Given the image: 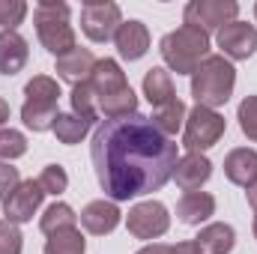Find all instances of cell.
<instances>
[{
    "mask_svg": "<svg viewBox=\"0 0 257 254\" xmlns=\"http://www.w3.org/2000/svg\"><path fill=\"white\" fill-rule=\"evenodd\" d=\"M209 177H212V162L206 156H200V153L183 156L177 162V168H174V180L183 191H197Z\"/></svg>",
    "mask_w": 257,
    "mask_h": 254,
    "instance_id": "obj_14",
    "label": "cell"
},
{
    "mask_svg": "<svg viewBox=\"0 0 257 254\" xmlns=\"http://www.w3.org/2000/svg\"><path fill=\"white\" fill-rule=\"evenodd\" d=\"M30 60L27 39L15 30H0V75H18Z\"/></svg>",
    "mask_w": 257,
    "mask_h": 254,
    "instance_id": "obj_15",
    "label": "cell"
},
{
    "mask_svg": "<svg viewBox=\"0 0 257 254\" xmlns=\"http://www.w3.org/2000/svg\"><path fill=\"white\" fill-rule=\"evenodd\" d=\"M24 153H27V138L18 129H0V159L12 162V159H21Z\"/></svg>",
    "mask_w": 257,
    "mask_h": 254,
    "instance_id": "obj_28",
    "label": "cell"
},
{
    "mask_svg": "<svg viewBox=\"0 0 257 254\" xmlns=\"http://www.w3.org/2000/svg\"><path fill=\"white\" fill-rule=\"evenodd\" d=\"M90 87L96 93L99 114H105V120H123V117L138 114V96L128 87L126 72L120 69L117 60H111V57L96 60V69L90 75Z\"/></svg>",
    "mask_w": 257,
    "mask_h": 254,
    "instance_id": "obj_2",
    "label": "cell"
},
{
    "mask_svg": "<svg viewBox=\"0 0 257 254\" xmlns=\"http://www.w3.org/2000/svg\"><path fill=\"white\" fill-rule=\"evenodd\" d=\"M93 69H96V57H93L90 48H78V45H75L69 54L57 57V75H60L63 81H69L72 87L90 81Z\"/></svg>",
    "mask_w": 257,
    "mask_h": 254,
    "instance_id": "obj_16",
    "label": "cell"
},
{
    "mask_svg": "<svg viewBox=\"0 0 257 254\" xmlns=\"http://www.w3.org/2000/svg\"><path fill=\"white\" fill-rule=\"evenodd\" d=\"M39 186H42L45 194H60V191H66V186H69L66 168L63 165H45L42 174H39Z\"/></svg>",
    "mask_w": 257,
    "mask_h": 254,
    "instance_id": "obj_30",
    "label": "cell"
},
{
    "mask_svg": "<svg viewBox=\"0 0 257 254\" xmlns=\"http://www.w3.org/2000/svg\"><path fill=\"white\" fill-rule=\"evenodd\" d=\"M42 197H45V191L39 186V180H21L18 189L3 200V215H6V221H12V224H27V221L33 218V212L42 206Z\"/></svg>",
    "mask_w": 257,
    "mask_h": 254,
    "instance_id": "obj_11",
    "label": "cell"
},
{
    "mask_svg": "<svg viewBox=\"0 0 257 254\" xmlns=\"http://www.w3.org/2000/svg\"><path fill=\"white\" fill-rule=\"evenodd\" d=\"M72 114L81 117V120H87L90 126L96 123V117H99V102H96V93H93L90 81L72 87Z\"/></svg>",
    "mask_w": 257,
    "mask_h": 254,
    "instance_id": "obj_26",
    "label": "cell"
},
{
    "mask_svg": "<svg viewBox=\"0 0 257 254\" xmlns=\"http://www.w3.org/2000/svg\"><path fill=\"white\" fill-rule=\"evenodd\" d=\"M87 251V239L78 227H66L48 236L45 242V254H84Z\"/></svg>",
    "mask_w": 257,
    "mask_h": 254,
    "instance_id": "obj_23",
    "label": "cell"
},
{
    "mask_svg": "<svg viewBox=\"0 0 257 254\" xmlns=\"http://www.w3.org/2000/svg\"><path fill=\"white\" fill-rule=\"evenodd\" d=\"M57 105H45V102H24L21 105V120L24 126L33 129V132H48L54 129V120H57Z\"/></svg>",
    "mask_w": 257,
    "mask_h": 254,
    "instance_id": "obj_22",
    "label": "cell"
},
{
    "mask_svg": "<svg viewBox=\"0 0 257 254\" xmlns=\"http://www.w3.org/2000/svg\"><path fill=\"white\" fill-rule=\"evenodd\" d=\"M254 18H257V3H254Z\"/></svg>",
    "mask_w": 257,
    "mask_h": 254,
    "instance_id": "obj_39",
    "label": "cell"
},
{
    "mask_svg": "<svg viewBox=\"0 0 257 254\" xmlns=\"http://www.w3.org/2000/svg\"><path fill=\"white\" fill-rule=\"evenodd\" d=\"M114 42L123 60H141L150 51V30L144 21H123L114 33Z\"/></svg>",
    "mask_w": 257,
    "mask_h": 254,
    "instance_id": "obj_13",
    "label": "cell"
},
{
    "mask_svg": "<svg viewBox=\"0 0 257 254\" xmlns=\"http://www.w3.org/2000/svg\"><path fill=\"white\" fill-rule=\"evenodd\" d=\"M138 254H174V245H165V242H153V245H144Z\"/></svg>",
    "mask_w": 257,
    "mask_h": 254,
    "instance_id": "obj_34",
    "label": "cell"
},
{
    "mask_svg": "<svg viewBox=\"0 0 257 254\" xmlns=\"http://www.w3.org/2000/svg\"><path fill=\"white\" fill-rule=\"evenodd\" d=\"M254 239H257V215H254Z\"/></svg>",
    "mask_w": 257,
    "mask_h": 254,
    "instance_id": "obj_38",
    "label": "cell"
},
{
    "mask_svg": "<svg viewBox=\"0 0 257 254\" xmlns=\"http://www.w3.org/2000/svg\"><path fill=\"white\" fill-rule=\"evenodd\" d=\"M75 221H78V215H75V209H72L69 203H51V206L42 212L39 227H42L45 236H51V233H57V230L75 227Z\"/></svg>",
    "mask_w": 257,
    "mask_h": 254,
    "instance_id": "obj_24",
    "label": "cell"
},
{
    "mask_svg": "<svg viewBox=\"0 0 257 254\" xmlns=\"http://www.w3.org/2000/svg\"><path fill=\"white\" fill-rule=\"evenodd\" d=\"M21 177H18V168H12L9 162H0V200H6L12 191L18 189Z\"/></svg>",
    "mask_w": 257,
    "mask_h": 254,
    "instance_id": "obj_33",
    "label": "cell"
},
{
    "mask_svg": "<svg viewBox=\"0 0 257 254\" xmlns=\"http://www.w3.org/2000/svg\"><path fill=\"white\" fill-rule=\"evenodd\" d=\"M215 42L227 60H248L257 51V27L245 21H230L215 33Z\"/></svg>",
    "mask_w": 257,
    "mask_h": 254,
    "instance_id": "obj_10",
    "label": "cell"
},
{
    "mask_svg": "<svg viewBox=\"0 0 257 254\" xmlns=\"http://www.w3.org/2000/svg\"><path fill=\"white\" fill-rule=\"evenodd\" d=\"M159 51H162V60L168 63L171 72H177V75H192L194 69L209 57V33L197 30L192 24H183V27L171 30V33L162 39Z\"/></svg>",
    "mask_w": 257,
    "mask_h": 254,
    "instance_id": "obj_4",
    "label": "cell"
},
{
    "mask_svg": "<svg viewBox=\"0 0 257 254\" xmlns=\"http://www.w3.org/2000/svg\"><path fill=\"white\" fill-rule=\"evenodd\" d=\"M236 120L239 129L248 141H257V96H245L236 108Z\"/></svg>",
    "mask_w": 257,
    "mask_h": 254,
    "instance_id": "obj_29",
    "label": "cell"
},
{
    "mask_svg": "<svg viewBox=\"0 0 257 254\" xmlns=\"http://www.w3.org/2000/svg\"><path fill=\"white\" fill-rule=\"evenodd\" d=\"M174 254H197V248H194V242H180V245H174Z\"/></svg>",
    "mask_w": 257,
    "mask_h": 254,
    "instance_id": "obj_35",
    "label": "cell"
},
{
    "mask_svg": "<svg viewBox=\"0 0 257 254\" xmlns=\"http://www.w3.org/2000/svg\"><path fill=\"white\" fill-rule=\"evenodd\" d=\"M192 242H194V248H197V254H230L233 245H236V233H233L230 224L212 221V224H206L194 236Z\"/></svg>",
    "mask_w": 257,
    "mask_h": 254,
    "instance_id": "obj_18",
    "label": "cell"
},
{
    "mask_svg": "<svg viewBox=\"0 0 257 254\" xmlns=\"http://www.w3.org/2000/svg\"><path fill=\"white\" fill-rule=\"evenodd\" d=\"M215 215V197L206 191H186L177 203V218L183 224H203L206 218Z\"/></svg>",
    "mask_w": 257,
    "mask_h": 254,
    "instance_id": "obj_19",
    "label": "cell"
},
{
    "mask_svg": "<svg viewBox=\"0 0 257 254\" xmlns=\"http://www.w3.org/2000/svg\"><path fill=\"white\" fill-rule=\"evenodd\" d=\"M120 209H117V203L114 200H90L84 209H81V227L87 230V233H93V236H105V233H111L117 224H120Z\"/></svg>",
    "mask_w": 257,
    "mask_h": 254,
    "instance_id": "obj_12",
    "label": "cell"
},
{
    "mask_svg": "<svg viewBox=\"0 0 257 254\" xmlns=\"http://www.w3.org/2000/svg\"><path fill=\"white\" fill-rule=\"evenodd\" d=\"M186 117H189V111H186V102H180V99H174V102H168V105H162V108H156L153 111V126L159 129L165 138H174L183 123H186Z\"/></svg>",
    "mask_w": 257,
    "mask_h": 254,
    "instance_id": "obj_21",
    "label": "cell"
},
{
    "mask_svg": "<svg viewBox=\"0 0 257 254\" xmlns=\"http://www.w3.org/2000/svg\"><path fill=\"white\" fill-rule=\"evenodd\" d=\"M236 15H239V3L236 0H192L186 6V12H183L186 24H192L197 30H203V33H209V30L218 33L224 24L236 21Z\"/></svg>",
    "mask_w": 257,
    "mask_h": 254,
    "instance_id": "obj_9",
    "label": "cell"
},
{
    "mask_svg": "<svg viewBox=\"0 0 257 254\" xmlns=\"http://www.w3.org/2000/svg\"><path fill=\"white\" fill-rule=\"evenodd\" d=\"M21 248H24V236L18 224L0 221V254H21Z\"/></svg>",
    "mask_w": 257,
    "mask_h": 254,
    "instance_id": "obj_32",
    "label": "cell"
},
{
    "mask_svg": "<svg viewBox=\"0 0 257 254\" xmlns=\"http://www.w3.org/2000/svg\"><path fill=\"white\" fill-rule=\"evenodd\" d=\"M126 227L135 239H159L171 227V212L162 200H141L128 209Z\"/></svg>",
    "mask_w": 257,
    "mask_h": 254,
    "instance_id": "obj_8",
    "label": "cell"
},
{
    "mask_svg": "<svg viewBox=\"0 0 257 254\" xmlns=\"http://www.w3.org/2000/svg\"><path fill=\"white\" fill-rule=\"evenodd\" d=\"M224 177H227L233 186L248 189L257 180V150H248V147L230 150V153L224 156Z\"/></svg>",
    "mask_w": 257,
    "mask_h": 254,
    "instance_id": "obj_17",
    "label": "cell"
},
{
    "mask_svg": "<svg viewBox=\"0 0 257 254\" xmlns=\"http://www.w3.org/2000/svg\"><path fill=\"white\" fill-rule=\"evenodd\" d=\"M27 15V3L24 0H0V27L3 30H15Z\"/></svg>",
    "mask_w": 257,
    "mask_h": 254,
    "instance_id": "obj_31",
    "label": "cell"
},
{
    "mask_svg": "<svg viewBox=\"0 0 257 254\" xmlns=\"http://www.w3.org/2000/svg\"><path fill=\"white\" fill-rule=\"evenodd\" d=\"M123 24V12L114 0H87L81 6V30L93 42H108Z\"/></svg>",
    "mask_w": 257,
    "mask_h": 254,
    "instance_id": "obj_7",
    "label": "cell"
},
{
    "mask_svg": "<svg viewBox=\"0 0 257 254\" xmlns=\"http://www.w3.org/2000/svg\"><path fill=\"white\" fill-rule=\"evenodd\" d=\"M90 159L102 191L117 203L153 194L174 180L180 150L153 126L150 117L132 114L123 120H105L96 129Z\"/></svg>",
    "mask_w": 257,
    "mask_h": 254,
    "instance_id": "obj_1",
    "label": "cell"
},
{
    "mask_svg": "<svg viewBox=\"0 0 257 254\" xmlns=\"http://www.w3.org/2000/svg\"><path fill=\"white\" fill-rule=\"evenodd\" d=\"M227 132V120L212 111V108H200L194 105L186 117V132H183V147L189 153H206L209 147H215L221 141V135Z\"/></svg>",
    "mask_w": 257,
    "mask_h": 254,
    "instance_id": "obj_6",
    "label": "cell"
},
{
    "mask_svg": "<svg viewBox=\"0 0 257 254\" xmlns=\"http://www.w3.org/2000/svg\"><path fill=\"white\" fill-rule=\"evenodd\" d=\"M144 96H147V102H150L153 108H162V105L174 102V99H177V90H174L171 72L162 69V66H153V69L144 75Z\"/></svg>",
    "mask_w": 257,
    "mask_h": 254,
    "instance_id": "obj_20",
    "label": "cell"
},
{
    "mask_svg": "<svg viewBox=\"0 0 257 254\" xmlns=\"http://www.w3.org/2000/svg\"><path fill=\"white\" fill-rule=\"evenodd\" d=\"M245 197H248V203H251V206L257 209V180L251 183V186H248V191H245Z\"/></svg>",
    "mask_w": 257,
    "mask_h": 254,
    "instance_id": "obj_36",
    "label": "cell"
},
{
    "mask_svg": "<svg viewBox=\"0 0 257 254\" xmlns=\"http://www.w3.org/2000/svg\"><path fill=\"white\" fill-rule=\"evenodd\" d=\"M236 87V69L224 54H209L192 72V96L200 108H221L230 102Z\"/></svg>",
    "mask_w": 257,
    "mask_h": 254,
    "instance_id": "obj_3",
    "label": "cell"
},
{
    "mask_svg": "<svg viewBox=\"0 0 257 254\" xmlns=\"http://www.w3.org/2000/svg\"><path fill=\"white\" fill-rule=\"evenodd\" d=\"M33 21H36V36L45 45V51H51L54 57H63L75 48V30L69 24V6L60 0H39L33 9Z\"/></svg>",
    "mask_w": 257,
    "mask_h": 254,
    "instance_id": "obj_5",
    "label": "cell"
},
{
    "mask_svg": "<svg viewBox=\"0 0 257 254\" xmlns=\"http://www.w3.org/2000/svg\"><path fill=\"white\" fill-rule=\"evenodd\" d=\"M87 132H90V123L81 120V117H75V114H57V120H54V135L66 147L81 144L87 138Z\"/></svg>",
    "mask_w": 257,
    "mask_h": 254,
    "instance_id": "obj_27",
    "label": "cell"
},
{
    "mask_svg": "<svg viewBox=\"0 0 257 254\" xmlns=\"http://www.w3.org/2000/svg\"><path fill=\"white\" fill-rule=\"evenodd\" d=\"M24 102H45V105H57L60 102V84L48 75H36L24 84Z\"/></svg>",
    "mask_w": 257,
    "mask_h": 254,
    "instance_id": "obj_25",
    "label": "cell"
},
{
    "mask_svg": "<svg viewBox=\"0 0 257 254\" xmlns=\"http://www.w3.org/2000/svg\"><path fill=\"white\" fill-rule=\"evenodd\" d=\"M6 120H9V102H6V99H0V129H3Z\"/></svg>",
    "mask_w": 257,
    "mask_h": 254,
    "instance_id": "obj_37",
    "label": "cell"
}]
</instances>
